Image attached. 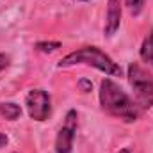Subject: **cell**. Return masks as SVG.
Listing matches in <instances>:
<instances>
[{"mask_svg": "<svg viewBox=\"0 0 153 153\" xmlns=\"http://www.w3.org/2000/svg\"><path fill=\"white\" fill-rule=\"evenodd\" d=\"M98 98L102 111L116 119H121L125 123H135L139 119L141 109L137 107L135 100H132L112 78H103L100 82Z\"/></svg>", "mask_w": 153, "mask_h": 153, "instance_id": "6da1fadb", "label": "cell"}, {"mask_svg": "<svg viewBox=\"0 0 153 153\" xmlns=\"http://www.w3.org/2000/svg\"><path fill=\"white\" fill-rule=\"evenodd\" d=\"M76 64H84V66H91L102 73L109 76H121L123 70L121 66L114 62V59L111 55H107L103 50H100L98 46H82L75 52L64 55L59 62L57 68H71Z\"/></svg>", "mask_w": 153, "mask_h": 153, "instance_id": "7a4b0ae2", "label": "cell"}, {"mask_svg": "<svg viewBox=\"0 0 153 153\" xmlns=\"http://www.w3.org/2000/svg\"><path fill=\"white\" fill-rule=\"evenodd\" d=\"M128 82L134 89L135 103L141 111H148L153 107V75L143 68L139 62H132L128 66Z\"/></svg>", "mask_w": 153, "mask_h": 153, "instance_id": "3957f363", "label": "cell"}, {"mask_svg": "<svg viewBox=\"0 0 153 153\" xmlns=\"http://www.w3.org/2000/svg\"><path fill=\"white\" fill-rule=\"evenodd\" d=\"M25 109L30 119L43 123L48 119V116L52 112V98L45 89H30L25 96Z\"/></svg>", "mask_w": 153, "mask_h": 153, "instance_id": "277c9868", "label": "cell"}, {"mask_svg": "<svg viewBox=\"0 0 153 153\" xmlns=\"http://www.w3.org/2000/svg\"><path fill=\"white\" fill-rule=\"evenodd\" d=\"M76 126H78V114H76V111L70 109L66 112L62 126L59 128V132L55 135V143H53L55 153H71L73 152Z\"/></svg>", "mask_w": 153, "mask_h": 153, "instance_id": "5b68a950", "label": "cell"}, {"mask_svg": "<svg viewBox=\"0 0 153 153\" xmlns=\"http://www.w3.org/2000/svg\"><path fill=\"white\" fill-rule=\"evenodd\" d=\"M121 16H123V0H107L105 23H103V34L107 38H112L119 30Z\"/></svg>", "mask_w": 153, "mask_h": 153, "instance_id": "8992f818", "label": "cell"}, {"mask_svg": "<svg viewBox=\"0 0 153 153\" xmlns=\"http://www.w3.org/2000/svg\"><path fill=\"white\" fill-rule=\"evenodd\" d=\"M139 57H141V61H143L146 66L153 68V29L146 34V36H144L143 43H141Z\"/></svg>", "mask_w": 153, "mask_h": 153, "instance_id": "52a82bcc", "label": "cell"}, {"mask_svg": "<svg viewBox=\"0 0 153 153\" xmlns=\"http://www.w3.org/2000/svg\"><path fill=\"white\" fill-rule=\"evenodd\" d=\"M0 116L7 121H16L22 116V107L14 102H0Z\"/></svg>", "mask_w": 153, "mask_h": 153, "instance_id": "ba28073f", "label": "cell"}, {"mask_svg": "<svg viewBox=\"0 0 153 153\" xmlns=\"http://www.w3.org/2000/svg\"><path fill=\"white\" fill-rule=\"evenodd\" d=\"M61 46H62L61 41H38V43L34 45V48H36L38 52H43V53H52V52L59 50Z\"/></svg>", "mask_w": 153, "mask_h": 153, "instance_id": "9c48e42d", "label": "cell"}, {"mask_svg": "<svg viewBox=\"0 0 153 153\" xmlns=\"http://www.w3.org/2000/svg\"><path fill=\"white\" fill-rule=\"evenodd\" d=\"M144 2L146 0H125V4H126V7H128V11H130L132 16H139L143 13Z\"/></svg>", "mask_w": 153, "mask_h": 153, "instance_id": "30bf717a", "label": "cell"}, {"mask_svg": "<svg viewBox=\"0 0 153 153\" xmlns=\"http://www.w3.org/2000/svg\"><path fill=\"white\" fill-rule=\"evenodd\" d=\"M78 89L82 91V93H89L91 89H93V84H91V80H87V78H82V80H78Z\"/></svg>", "mask_w": 153, "mask_h": 153, "instance_id": "8fae6325", "label": "cell"}, {"mask_svg": "<svg viewBox=\"0 0 153 153\" xmlns=\"http://www.w3.org/2000/svg\"><path fill=\"white\" fill-rule=\"evenodd\" d=\"M9 62H11V57L7 55V53H4V52H0V73L9 66Z\"/></svg>", "mask_w": 153, "mask_h": 153, "instance_id": "7c38bea8", "label": "cell"}, {"mask_svg": "<svg viewBox=\"0 0 153 153\" xmlns=\"http://www.w3.org/2000/svg\"><path fill=\"white\" fill-rule=\"evenodd\" d=\"M7 143H9V139H7V135L0 132V148H4V146H7Z\"/></svg>", "mask_w": 153, "mask_h": 153, "instance_id": "4fadbf2b", "label": "cell"}, {"mask_svg": "<svg viewBox=\"0 0 153 153\" xmlns=\"http://www.w3.org/2000/svg\"><path fill=\"white\" fill-rule=\"evenodd\" d=\"M117 153H132V150H130V148H121Z\"/></svg>", "mask_w": 153, "mask_h": 153, "instance_id": "5bb4252c", "label": "cell"}, {"mask_svg": "<svg viewBox=\"0 0 153 153\" xmlns=\"http://www.w3.org/2000/svg\"><path fill=\"white\" fill-rule=\"evenodd\" d=\"M75 2H89V0H75Z\"/></svg>", "mask_w": 153, "mask_h": 153, "instance_id": "9a60e30c", "label": "cell"}]
</instances>
